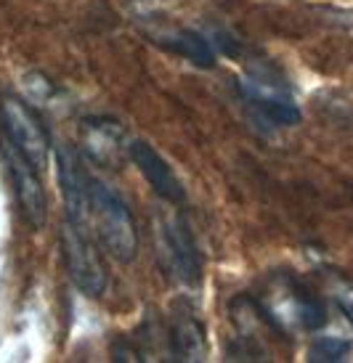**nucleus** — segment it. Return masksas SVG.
Segmentation results:
<instances>
[{
  "mask_svg": "<svg viewBox=\"0 0 353 363\" xmlns=\"http://www.w3.org/2000/svg\"><path fill=\"white\" fill-rule=\"evenodd\" d=\"M337 305H340L343 315L348 318V323L353 326V286H348V289H343V292H337Z\"/></svg>",
  "mask_w": 353,
  "mask_h": 363,
  "instance_id": "obj_14",
  "label": "nucleus"
},
{
  "mask_svg": "<svg viewBox=\"0 0 353 363\" xmlns=\"http://www.w3.org/2000/svg\"><path fill=\"white\" fill-rule=\"evenodd\" d=\"M91 220L104 250L120 262L139 257V228L131 207L109 186L91 178Z\"/></svg>",
  "mask_w": 353,
  "mask_h": 363,
  "instance_id": "obj_1",
  "label": "nucleus"
},
{
  "mask_svg": "<svg viewBox=\"0 0 353 363\" xmlns=\"http://www.w3.org/2000/svg\"><path fill=\"white\" fill-rule=\"evenodd\" d=\"M293 294H295L298 321H300L303 329H308V332L322 329L324 323H327V308H324L322 300H319L313 292H308L305 286H300V284H295L293 286Z\"/></svg>",
  "mask_w": 353,
  "mask_h": 363,
  "instance_id": "obj_12",
  "label": "nucleus"
},
{
  "mask_svg": "<svg viewBox=\"0 0 353 363\" xmlns=\"http://www.w3.org/2000/svg\"><path fill=\"white\" fill-rule=\"evenodd\" d=\"M0 122H3L6 141L30 162L35 170H45L50 154V135L30 104H24L16 96H6L0 101Z\"/></svg>",
  "mask_w": 353,
  "mask_h": 363,
  "instance_id": "obj_4",
  "label": "nucleus"
},
{
  "mask_svg": "<svg viewBox=\"0 0 353 363\" xmlns=\"http://www.w3.org/2000/svg\"><path fill=\"white\" fill-rule=\"evenodd\" d=\"M239 88H242L244 101L255 106V111L266 122L287 128V125H295V122L300 120V109H298V104L293 99L279 96V93H266L261 85H252V82H242Z\"/></svg>",
  "mask_w": 353,
  "mask_h": 363,
  "instance_id": "obj_9",
  "label": "nucleus"
},
{
  "mask_svg": "<svg viewBox=\"0 0 353 363\" xmlns=\"http://www.w3.org/2000/svg\"><path fill=\"white\" fill-rule=\"evenodd\" d=\"M168 342H170L173 361H202L207 353V340H205V326L192 313H175L168 329Z\"/></svg>",
  "mask_w": 353,
  "mask_h": 363,
  "instance_id": "obj_8",
  "label": "nucleus"
},
{
  "mask_svg": "<svg viewBox=\"0 0 353 363\" xmlns=\"http://www.w3.org/2000/svg\"><path fill=\"white\" fill-rule=\"evenodd\" d=\"M351 353V342H345L340 337H316L308 347V361L313 363H337L345 361V355Z\"/></svg>",
  "mask_w": 353,
  "mask_h": 363,
  "instance_id": "obj_13",
  "label": "nucleus"
},
{
  "mask_svg": "<svg viewBox=\"0 0 353 363\" xmlns=\"http://www.w3.org/2000/svg\"><path fill=\"white\" fill-rule=\"evenodd\" d=\"M56 164H59V183L64 191V204H67V220L91 228V175L85 172L77 152L70 146H61L56 152Z\"/></svg>",
  "mask_w": 353,
  "mask_h": 363,
  "instance_id": "obj_5",
  "label": "nucleus"
},
{
  "mask_svg": "<svg viewBox=\"0 0 353 363\" xmlns=\"http://www.w3.org/2000/svg\"><path fill=\"white\" fill-rule=\"evenodd\" d=\"M157 257L162 271L183 286H200L202 255L192 228L181 215H162L157 220Z\"/></svg>",
  "mask_w": 353,
  "mask_h": 363,
  "instance_id": "obj_3",
  "label": "nucleus"
},
{
  "mask_svg": "<svg viewBox=\"0 0 353 363\" xmlns=\"http://www.w3.org/2000/svg\"><path fill=\"white\" fill-rule=\"evenodd\" d=\"M128 154H131V160L136 162V167L141 172L146 183H149L154 194L165 199V202L170 204H181L186 199V189H183V183L178 181V175L173 172V167L168 162L162 160L160 152L149 146V143L143 141H133L128 146Z\"/></svg>",
  "mask_w": 353,
  "mask_h": 363,
  "instance_id": "obj_7",
  "label": "nucleus"
},
{
  "mask_svg": "<svg viewBox=\"0 0 353 363\" xmlns=\"http://www.w3.org/2000/svg\"><path fill=\"white\" fill-rule=\"evenodd\" d=\"M82 130H85V143H82V149L91 154L96 162H112V157L120 152L122 128L117 125V122L91 117V120H85Z\"/></svg>",
  "mask_w": 353,
  "mask_h": 363,
  "instance_id": "obj_10",
  "label": "nucleus"
},
{
  "mask_svg": "<svg viewBox=\"0 0 353 363\" xmlns=\"http://www.w3.org/2000/svg\"><path fill=\"white\" fill-rule=\"evenodd\" d=\"M6 164H9V172L13 178V189H16V196H19L24 220L30 223L35 231H40L45 220H48V196H45L43 181L38 175L40 170H35L11 143L6 149Z\"/></svg>",
  "mask_w": 353,
  "mask_h": 363,
  "instance_id": "obj_6",
  "label": "nucleus"
},
{
  "mask_svg": "<svg viewBox=\"0 0 353 363\" xmlns=\"http://www.w3.org/2000/svg\"><path fill=\"white\" fill-rule=\"evenodd\" d=\"M61 255L72 284L88 297H101L109 286V271L101 260L96 242L91 239V228L64 218L61 225Z\"/></svg>",
  "mask_w": 353,
  "mask_h": 363,
  "instance_id": "obj_2",
  "label": "nucleus"
},
{
  "mask_svg": "<svg viewBox=\"0 0 353 363\" xmlns=\"http://www.w3.org/2000/svg\"><path fill=\"white\" fill-rule=\"evenodd\" d=\"M168 48L175 51L178 56H183V59H189L197 67H202V69L215 67L212 43L197 30H175L173 35H168Z\"/></svg>",
  "mask_w": 353,
  "mask_h": 363,
  "instance_id": "obj_11",
  "label": "nucleus"
}]
</instances>
